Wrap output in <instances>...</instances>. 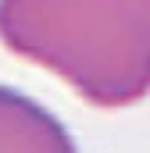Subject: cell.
<instances>
[{
  "mask_svg": "<svg viewBox=\"0 0 150 153\" xmlns=\"http://www.w3.org/2000/svg\"><path fill=\"white\" fill-rule=\"evenodd\" d=\"M0 153H79L72 132L22 89L0 85Z\"/></svg>",
  "mask_w": 150,
  "mask_h": 153,
  "instance_id": "obj_2",
  "label": "cell"
},
{
  "mask_svg": "<svg viewBox=\"0 0 150 153\" xmlns=\"http://www.w3.org/2000/svg\"><path fill=\"white\" fill-rule=\"evenodd\" d=\"M132 4L140 7V14H143V18H147V22H150V0H132Z\"/></svg>",
  "mask_w": 150,
  "mask_h": 153,
  "instance_id": "obj_3",
  "label": "cell"
},
{
  "mask_svg": "<svg viewBox=\"0 0 150 153\" xmlns=\"http://www.w3.org/2000/svg\"><path fill=\"white\" fill-rule=\"evenodd\" d=\"M0 43L93 107L150 96V22L132 0H0Z\"/></svg>",
  "mask_w": 150,
  "mask_h": 153,
  "instance_id": "obj_1",
  "label": "cell"
}]
</instances>
